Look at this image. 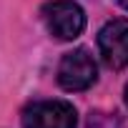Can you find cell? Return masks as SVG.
<instances>
[{"mask_svg": "<svg viewBox=\"0 0 128 128\" xmlns=\"http://www.w3.org/2000/svg\"><path fill=\"white\" fill-rule=\"evenodd\" d=\"M43 23L58 40H76L86 28V13L73 0H50L40 10Z\"/></svg>", "mask_w": 128, "mask_h": 128, "instance_id": "obj_1", "label": "cell"}, {"mask_svg": "<svg viewBox=\"0 0 128 128\" xmlns=\"http://www.w3.org/2000/svg\"><path fill=\"white\" fill-rule=\"evenodd\" d=\"M98 78V66L93 55L86 48H76L63 55L58 66V83L66 90H86L96 83Z\"/></svg>", "mask_w": 128, "mask_h": 128, "instance_id": "obj_2", "label": "cell"}, {"mask_svg": "<svg viewBox=\"0 0 128 128\" xmlns=\"http://www.w3.org/2000/svg\"><path fill=\"white\" fill-rule=\"evenodd\" d=\"M78 113L68 100H40L25 108L23 128H76Z\"/></svg>", "mask_w": 128, "mask_h": 128, "instance_id": "obj_3", "label": "cell"}, {"mask_svg": "<svg viewBox=\"0 0 128 128\" xmlns=\"http://www.w3.org/2000/svg\"><path fill=\"white\" fill-rule=\"evenodd\" d=\"M98 50L108 68L113 70L126 68L128 66V20L118 18L106 23L98 33Z\"/></svg>", "mask_w": 128, "mask_h": 128, "instance_id": "obj_4", "label": "cell"}, {"mask_svg": "<svg viewBox=\"0 0 128 128\" xmlns=\"http://www.w3.org/2000/svg\"><path fill=\"white\" fill-rule=\"evenodd\" d=\"M116 3H118L120 8H126V10H128V0H116Z\"/></svg>", "mask_w": 128, "mask_h": 128, "instance_id": "obj_5", "label": "cell"}, {"mask_svg": "<svg viewBox=\"0 0 128 128\" xmlns=\"http://www.w3.org/2000/svg\"><path fill=\"white\" fill-rule=\"evenodd\" d=\"M126 106H128V86H126Z\"/></svg>", "mask_w": 128, "mask_h": 128, "instance_id": "obj_6", "label": "cell"}]
</instances>
